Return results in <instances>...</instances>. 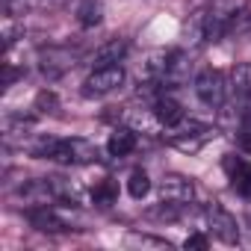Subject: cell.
<instances>
[{"label": "cell", "instance_id": "1", "mask_svg": "<svg viewBox=\"0 0 251 251\" xmlns=\"http://www.w3.org/2000/svg\"><path fill=\"white\" fill-rule=\"evenodd\" d=\"M30 151L39 160H53V163H65V166H89V163L100 160V148L89 139H80V136H68V139L39 136L30 145Z\"/></svg>", "mask_w": 251, "mask_h": 251}, {"label": "cell", "instance_id": "2", "mask_svg": "<svg viewBox=\"0 0 251 251\" xmlns=\"http://www.w3.org/2000/svg\"><path fill=\"white\" fill-rule=\"evenodd\" d=\"M192 89H195L198 100H201L204 106H210V109H219V106L227 100V95H230V86H227L225 74H222V71H213V68L201 71V74L192 80Z\"/></svg>", "mask_w": 251, "mask_h": 251}, {"label": "cell", "instance_id": "3", "mask_svg": "<svg viewBox=\"0 0 251 251\" xmlns=\"http://www.w3.org/2000/svg\"><path fill=\"white\" fill-rule=\"evenodd\" d=\"M201 222H204V230H207L210 236H216V239H222V242H227V245H236V242H239V225H236V219H233L225 207L207 204V207L201 210Z\"/></svg>", "mask_w": 251, "mask_h": 251}, {"label": "cell", "instance_id": "4", "mask_svg": "<svg viewBox=\"0 0 251 251\" xmlns=\"http://www.w3.org/2000/svg\"><path fill=\"white\" fill-rule=\"evenodd\" d=\"M124 83V68L121 65H98L92 74L83 80V95L86 98H106Z\"/></svg>", "mask_w": 251, "mask_h": 251}, {"label": "cell", "instance_id": "5", "mask_svg": "<svg viewBox=\"0 0 251 251\" xmlns=\"http://www.w3.org/2000/svg\"><path fill=\"white\" fill-rule=\"evenodd\" d=\"M169 130H172V133H169V142H172L177 151H183V154H195V151L210 139V133H213L207 124H198V121H192V118H189V121H186V118L177 121L175 127H169Z\"/></svg>", "mask_w": 251, "mask_h": 251}, {"label": "cell", "instance_id": "6", "mask_svg": "<svg viewBox=\"0 0 251 251\" xmlns=\"http://www.w3.org/2000/svg\"><path fill=\"white\" fill-rule=\"evenodd\" d=\"M77 59H80V53L77 50H71V48H65V45H50V48H45L42 53H39V71L48 77V80H53V77H62L65 71H71L74 65H77Z\"/></svg>", "mask_w": 251, "mask_h": 251}, {"label": "cell", "instance_id": "7", "mask_svg": "<svg viewBox=\"0 0 251 251\" xmlns=\"http://www.w3.org/2000/svg\"><path fill=\"white\" fill-rule=\"evenodd\" d=\"M160 198L175 204H192L195 201V183L183 175H166L160 180Z\"/></svg>", "mask_w": 251, "mask_h": 251}, {"label": "cell", "instance_id": "8", "mask_svg": "<svg viewBox=\"0 0 251 251\" xmlns=\"http://www.w3.org/2000/svg\"><path fill=\"white\" fill-rule=\"evenodd\" d=\"M230 95L239 103V112H251V62H242L230 71Z\"/></svg>", "mask_w": 251, "mask_h": 251}, {"label": "cell", "instance_id": "9", "mask_svg": "<svg viewBox=\"0 0 251 251\" xmlns=\"http://www.w3.org/2000/svg\"><path fill=\"white\" fill-rule=\"evenodd\" d=\"M27 222L36 230H42V233H62V230H68V222L53 210V204L50 207H30L27 210Z\"/></svg>", "mask_w": 251, "mask_h": 251}, {"label": "cell", "instance_id": "10", "mask_svg": "<svg viewBox=\"0 0 251 251\" xmlns=\"http://www.w3.org/2000/svg\"><path fill=\"white\" fill-rule=\"evenodd\" d=\"M225 169H227V177L233 183V189L245 198H251V163L242 160V157H227L225 160Z\"/></svg>", "mask_w": 251, "mask_h": 251}, {"label": "cell", "instance_id": "11", "mask_svg": "<svg viewBox=\"0 0 251 251\" xmlns=\"http://www.w3.org/2000/svg\"><path fill=\"white\" fill-rule=\"evenodd\" d=\"M151 112H154V118L163 124L166 130H169V127H175L177 121H183V118H186V115H183V106H180L172 95H160V98L154 100Z\"/></svg>", "mask_w": 251, "mask_h": 251}, {"label": "cell", "instance_id": "12", "mask_svg": "<svg viewBox=\"0 0 251 251\" xmlns=\"http://www.w3.org/2000/svg\"><path fill=\"white\" fill-rule=\"evenodd\" d=\"M133 148H136V130H133V127H118V130H112L109 139H106V154L115 157V160L133 154Z\"/></svg>", "mask_w": 251, "mask_h": 251}, {"label": "cell", "instance_id": "13", "mask_svg": "<svg viewBox=\"0 0 251 251\" xmlns=\"http://www.w3.org/2000/svg\"><path fill=\"white\" fill-rule=\"evenodd\" d=\"M127 50H130L127 39H109L103 48L95 50V68L98 65H121V59L127 56Z\"/></svg>", "mask_w": 251, "mask_h": 251}, {"label": "cell", "instance_id": "14", "mask_svg": "<svg viewBox=\"0 0 251 251\" xmlns=\"http://www.w3.org/2000/svg\"><path fill=\"white\" fill-rule=\"evenodd\" d=\"M77 18H80L83 27H95L103 18V6L98 3V0H83V3L77 6Z\"/></svg>", "mask_w": 251, "mask_h": 251}, {"label": "cell", "instance_id": "15", "mask_svg": "<svg viewBox=\"0 0 251 251\" xmlns=\"http://www.w3.org/2000/svg\"><path fill=\"white\" fill-rule=\"evenodd\" d=\"M115 195H118V189H115V183H112L109 177H103V180L95 183V189H92V198H95L98 207H109V204H115Z\"/></svg>", "mask_w": 251, "mask_h": 251}, {"label": "cell", "instance_id": "16", "mask_svg": "<svg viewBox=\"0 0 251 251\" xmlns=\"http://www.w3.org/2000/svg\"><path fill=\"white\" fill-rule=\"evenodd\" d=\"M127 192L139 201V198H145L148 192H151V177L145 175V172H133L130 175V180H127Z\"/></svg>", "mask_w": 251, "mask_h": 251}, {"label": "cell", "instance_id": "17", "mask_svg": "<svg viewBox=\"0 0 251 251\" xmlns=\"http://www.w3.org/2000/svg\"><path fill=\"white\" fill-rule=\"evenodd\" d=\"M183 245H186V248H207V236H204V233H192V236H186Z\"/></svg>", "mask_w": 251, "mask_h": 251}]
</instances>
